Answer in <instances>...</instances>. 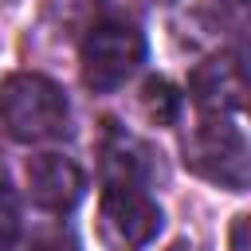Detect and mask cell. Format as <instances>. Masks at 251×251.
I'll use <instances>...</instances> for the list:
<instances>
[{
	"label": "cell",
	"instance_id": "4",
	"mask_svg": "<svg viewBox=\"0 0 251 251\" xmlns=\"http://www.w3.org/2000/svg\"><path fill=\"white\" fill-rule=\"evenodd\" d=\"M145 63V35L126 20H102L82 39V82L98 94L126 86Z\"/></svg>",
	"mask_w": 251,
	"mask_h": 251
},
{
	"label": "cell",
	"instance_id": "3",
	"mask_svg": "<svg viewBox=\"0 0 251 251\" xmlns=\"http://www.w3.org/2000/svg\"><path fill=\"white\" fill-rule=\"evenodd\" d=\"M161 204L137 180H106L98 204V231L110 251H141L161 231Z\"/></svg>",
	"mask_w": 251,
	"mask_h": 251
},
{
	"label": "cell",
	"instance_id": "5",
	"mask_svg": "<svg viewBox=\"0 0 251 251\" xmlns=\"http://www.w3.org/2000/svg\"><path fill=\"white\" fill-rule=\"evenodd\" d=\"M86 192V180H82V169L63 157V153H39L27 161V196L43 208V212H55V216H67L71 208H78Z\"/></svg>",
	"mask_w": 251,
	"mask_h": 251
},
{
	"label": "cell",
	"instance_id": "2",
	"mask_svg": "<svg viewBox=\"0 0 251 251\" xmlns=\"http://www.w3.org/2000/svg\"><path fill=\"white\" fill-rule=\"evenodd\" d=\"M184 169H192L196 176L220 184V188H231V192H243L247 188V176H251V161H247V137L235 122L227 118H212L200 122L188 137H184Z\"/></svg>",
	"mask_w": 251,
	"mask_h": 251
},
{
	"label": "cell",
	"instance_id": "8",
	"mask_svg": "<svg viewBox=\"0 0 251 251\" xmlns=\"http://www.w3.org/2000/svg\"><path fill=\"white\" fill-rule=\"evenodd\" d=\"M16 239H20V204L0 176V251H12Z\"/></svg>",
	"mask_w": 251,
	"mask_h": 251
},
{
	"label": "cell",
	"instance_id": "6",
	"mask_svg": "<svg viewBox=\"0 0 251 251\" xmlns=\"http://www.w3.org/2000/svg\"><path fill=\"white\" fill-rule=\"evenodd\" d=\"M188 94L204 114H235L243 106L247 94V75L239 59H208L192 71L188 78Z\"/></svg>",
	"mask_w": 251,
	"mask_h": 251
},
{
	"label": "cell",
	"instance_id": "1",
	"mask_svg": "<svg viewBox=\"0 0 251 251\" xmlns=\"http://www.w3.org/2000/svg\"><path fill=\"white\" fill-rule=\"evenodd\" d=\"M0 126L24 141V145H43L55 141L71 129V106L59 82L47 75L20 71L0 82Z\"/></svg>",
	"mask_w": 251,
	"mask_h": 251
},
{
	"label": "cell",
	"instance_id": "10",
	"mask_svg": "<svg viewBox=\"0 0 251 251\" xmlns=\"http://www.w3.org/2000/svg\"><path fill=\"white\" fill-rule=\"evenodd\" d=\"M231 251H247V216H235L231 224Z\"/></svg>",
	"mask_w": 251,
	"mask_h": 251
},
{
	"label": "cell",
	"instance_id": "9",
	"mask_svg": "<svg viewBox=\"0 0 251 251\" xmlns=\"http://www.w3.org/2000/svg\"><path fill=\"white\" fill-rule=\"evenodd\" d=\"M31 251H75V239H71V235H63V231H51V235L35 239V247H31Z\"/></svg>",
	"mask_w": 251,
	"mask_h": 251
},
{
	"label": "cell",
	"instance_id": "7",
	"mask_svg": "<svg viewBox=\"0 0 251 251\" xmlns=\"http://www.w3.org/2000/svg\"><path fill=\"white\" fill-rule=\"evenodd\" d=\"M180 94H176V86L173 82H165V78H149L145 86H141V106H145V114L157 122V126H173L176 122V114H180Z\"/></svg>",
	"mask_w": 251,
	"mask_h": 251
}]
</instances>
